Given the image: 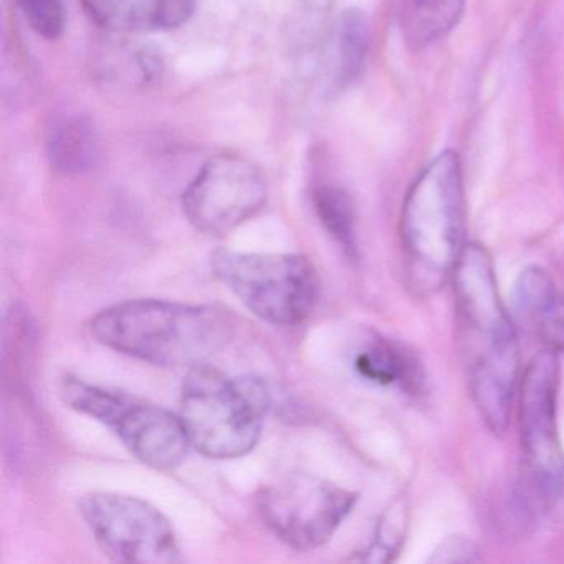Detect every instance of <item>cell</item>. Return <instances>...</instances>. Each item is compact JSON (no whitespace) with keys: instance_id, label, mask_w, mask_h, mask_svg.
Segmentation results:
<instances>
[{"instance_id":"5b68a950","label":"cell","mask_w":564,"mask_h":564,"mask_svg":"<svg viewBox=\"0 0 564 564\" xmlns=\"http://www.w3.org/2000/svg\"><path fill=\"white\" fill-rule=\"evenodd\" d=\"M61 395L68 408L113 429L124 447L156 470L180 467L191 448L180 415L120 391L65 376Z\"/></svg>"},{"instance_id":"3957f363","label":"cell","mask_w":564,"mask_h":564,"mask_svg":"<svg viewBox=\"0 0 564 564\" xmlns=\"http://www.w3.org/2000/svg\"><path fill=\"white\" fill-rule=\"evenodd\" d=\"M272 395L262 379L230 378L213 366H194L181 391L180 417L191 447L230 460L249 454L262 434Z\"/></svg>"},{"instance_id":"9c48e42d","label":"cell","mask_w":564,"mask_h":564,"mask_svg":"<svg viewBox=\"0 0 564 564\" xmlns=\"http://www.w3.org/2000/svg\"><path fill=\"white\" fill-rule=\"evenodd\" d=\"M560 361L546 349L527 366L520 395L521 444L527 455L531 481L543 500L560 495L564 481V457L557 435L556 399Z\"/></svg>"},{"instance_id":"52a82bcc","label":"cell","mask_w":564,"mask_h":564,"mask_svg":"<svg viewBox=\"0 0 564 564\" xmlns=\"http://www.w3.org/2000/svg\"><path fill=\"white\" fill-rule=\"evenodd\" d=\"M80 514L105 556L115 563L183 561L173 524L143 498L95 491L82 498Z\"/></svg>"},{"instance_id":"ac0fdd59","label":"cell","mask_w":564,"mask_h":564,"mask_svg":"<svg viewBox=\"0 0 564 564\" xmlns=\"http://www.w3.org/2000/svg\"><path fill=\"white\" fill-rule=\"evenodd\" d=\"M18 4L35 34L48 41L61 37L65 28L62 0H18Z\"/></svg>"},{"instance_id":"2e32d148","label":"cell","mask_w":564,"mask_h":564,"mask_svg":"<svg viewBox=\"0 0 564 564\" xmlns=\"http://www.w3.org/2000/svg\"><path fill=\"white\" fill-rule=\"evenodd\" d=\"M316 216L349 259H358L355 210L348 194L333 184H319L313 193Z\"/></svg>"},{"instance_id":"ba28073f","label":"cell","mask_w":564,"mask_h":564,"mask_svg":"<svg viewBox=\"0 0 564 564\" xmlns=\"http://www.w3.org/2000/svg\"><path fill=\"white\" fill-rule=\"evenodd\" d=\"M265 204V176L252 161L236 154L207 161L183 194L184 216L194 229L210 237L227 236Z\"/></svg>"},{"instance_id":"7c38bea8","label":"cell","mask_w":564,"mask_h":564,"mask_svg":"<svg viewBox=\"0 0 564 564\" xmlns=\"http://www.w3.org/2000/svg\"><path fill=\"white\" fill-rule=\"evenodd\" d=\"M371 31L366 15L348 9L339 15L329 35L323 64V84L328 94H338L358 80L368 61Z\"/></svg>"},{"instance_id":"277c9868","label":"cell","mask_w":564,"mask_h":564,"mask_svg":"<svg viewBox=\"0 0 564 564\" xmlns=\"http://www.w3.org/2000/svg\"><path fill=\"white\" fill-rule=\"evenodd\" d=\"M210 270L253 315L272 325H299L318 302V273L300 253L220 249L210 256Z\"/></svg>"},{"instance_id":"6da1fadb","label":"cell","mask_w":564,"mask_h":564,"mask_svg":"<svg viewBox=\"0 0 564 564\" xmlns=\"http://www.w3.org/2000/svg\"><path fill=\"white\" fill-rule=\"evenodd\" d=\"M226 310L166 300H128L108 306L90 323L98 343L161 368L204 365L234 336Z\"/></svg>"},{"instance_id":"44dd1931","label":"cell","mask_w":564,"mask_h":564,"mask_svg":"<svg viewBox=\"0 0 564 564\" xmlns=\"http://www.w3.org/2000/svg\"><path fill=\"white\" fill-rule=\"evenodd\" d=\"M477 547L464 536H451L435 550L432 563H468L475 560Z\"/></svg>"},{"instance_id":"30bf717a","label":"cell","mask_w":564,"mask_h":564,"mask_svg":"<svg viewBox=\"0 0 564 564\" xmlns=\"http://www.w3.org/2000/svg\"><path fill=\"white\" fill-rule=\"evenodd\" d=\"M455 300L470 362L518 348L513 323L501 303L490 256L477 243L465 246L454 269Z\"/></svg>"},{"instance_id":"ffe728a7","label":"cell","mask_w":564,"mask_h":564,"mask_svg":"<svg viewBox=\"0 0 564 564\" xmlns=\"http://www.w3.org/2000/svg\"><path fill=\"white\" fill-rule=\"evenodd\" d=\"M536 319L541 339L546 343L547 349L564 352V295L556 293Z\"/></svg>"},{"instance_id":"9a60e30c","label":"cell","mask_w":564,"mask_h":564,"mask_svg":"<svg viewBox=\"0 0 564 564\" xmlns=\"http://www.w3.org/2000/svg\"><path fill=\"white\" fill-rule=\"evenodd\" d=\"M465 0H411L408 37L414 47H424L444 37L460 21Z\"/></svg>"},{"instance_id":"d6986e66","label":"cell","mask_w":564,"mask_h":564,"mask_svg":"<svg viewBox=\"0 0 564 564\" xmlns=\"http://www.w3.org/2000/svg\"><path fill=\"white\" fill-rule=\"evenodd\" d=\"M401 510L389 511L388 517L382 521L379 527L378 536H376L375 544L369 547L368 556L362 557L366 561H388L391 557L392 551L399 550V544L402 540V524H404V517Z\"/></svg>"},{"instance_id":"8992f818","label":"cell","mask_w":564,"mask_h":564,"mask_svg":"<svg viewBox=\"0 0 564 564\" xmlns=\"http://www.w3.org/2000/svg\"><path fill=\"white\" fill-rule=\"evenodd\" d=\"M356 495L310 474H292L260 488L256 503L265 527L286 546L312 551L332 540Z\"/></svg>"},{"instance_id":"7a4b0ae2","label":"cell","mask_w":564,"mask_h":564,"mask_svg":"<svg viewBox=\"0 0 564 564\" xmlns=\"http://www.w3.org/2000/svg\"><path fill=\"white\" fill-rule=\"evenodd\" d=\"M401 237L412 285L424 292L438 289L465 249L464 186L454 151L438 154L412 184L402 207Z\"/></svg>"},{"instance_id":"5bb4252c","label":"cell","mask_w":564,"mask_h":564,"mask_svg":"<svg viewBox=\"0 0 564 564\" xmlns=\"http://www.w3.org/2000/svg\"><path fill=\"white\" fill-rule=\"evenodd\" d=\"M356 369L362 378L379 384L399 382L409 392L421 389V368L404 349L388 341H378L359 352Z\"/></svg>"},{"instance_id":"e0dca14e","label":"cell","mask_w":564,"mask_h":564,"mask_svg":"<svg viewBox=\"0 0 564 564\" xmlns=\"http://www.w3.org/2000/svg\"><path fill=\"white\" fill-rule=\"evenodd\" d=\"M554 296L556 290L553 280L540 267L523 270L514 283V303L524 315L538 318Z\"/></svg>"},{"instance_id":"4fadbf2b","label":"cell","mask_w":564,"mask_h":564,"mask_svg":"<svg viewBox=\"0 0 564 564\" xmlns=\"http://www.w3.org/2000/svg\"><path fill=\"white\" fill-rule=\"evenodd\" d=\"M52 166L64 174H82L98 158L97 130L84 117H65L52 124L47 134Z\"/></svg>"},{"instance_id":"8fae6325","label":"cell","mask_w":564,"mask_h":564,"mask_svg":"<svg viewBox=\"0 0 564 564\" xmlns=\"http://www.w3.org/2000/svg\"><path fill=\"white\" fill-rule=\"evenodd\" d=\"M91 22L120 34L173 31L196 11L197 0H80Z\"/></svg>"}]
</instances>
